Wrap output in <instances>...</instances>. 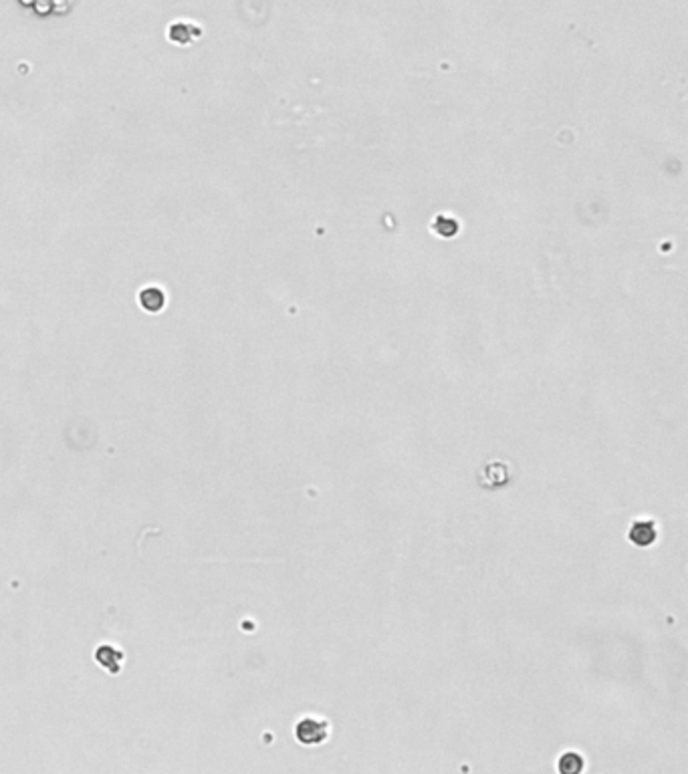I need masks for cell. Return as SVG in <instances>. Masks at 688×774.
Segmentation results:
<instances>
[{"instance_id": "6da1fadb", "label": "cell", "mask_w": 688, "mask_h": 774, "mask_svg": "<svg viewBox=\"0 0 688 774\" xmlns=\"http://www.w3.org/2000/svg\"><path fill=\"white\" fill-rule=\"evenodd\" d=\"M329 736V726L326 720L319 718H305L297 724V738L311 746V744H321Z\"/></svg>"}, {"instance_id": "7a4b0ae2", "label": "cell", "mask_w": 688, "mask_h": 774, "mask_svg": "<svg viewBox=\"0 0 688 774\" xmlns=\"http://www.w3.org/2000/svg\"><path fill=\"white\" fill-rule=\"evenodd\" d=\"M630 539L634 545L638 547H650L652 543L656 541V527L652 520H638L634 523V527L630 530Z\"/></svg>"}, {"instance_id": "3957f363", "label": "cell", "mask_w": 688, "mask_h": 774, "mask_svg": "<svg viewBox=\"0 0 688 774\" xmlns=\"http://www.w3.org/2000/svg\"><path fill=\"white\" fill-rule=\"evenodd\" d=\"M139 304L148 313H160L164 309V304H166V295L158 286H146L139 293Z\"/></svg>"}, {"instance_id": "277c9868", "label": "cell", "mask_w": 688, "mask_h": 774, "mask_svg": "<svg viewBox=\"0 0 688 774\" xmlns=\"http://www.w3.org/2000/svg\"><path fill=\"white\" fill-rule=\"evenodd\" d=\"M115 661L121 660V653L119 651H115L114 647H109V645H103L101 649H97V661L101 663V665H109V669L112 672H119V665L117 663H114Z\"/></svg>"}, {"instance_id": "5b68a950", "label": "cell", "mask_w": 688, "mask_h": 774, "mask_svg": "<svg viewBox=\"0 0 688 774\" xmlns=\"http://www.w3.org/2000/svg\"><path fill=\"white\" fill-rule=\"evenodd\" d=\"M583 768V760L579 754H565L559 760L561 774H579Z\"/></svg>"}, {"instance_id": "8992f818", "label": "cell", "mask_w": 688, "mask_h": 774, "mask_svg": "<svg viewBox=\"0 0 688 774\" xmlns=\"http://www.w3.org/2000/svg\"><path fill=\"white\" fill-rule=\"evenodd\" d=\"M170 37L176 42H188V26L186 24H174L170 29Z\"/></svg>"}]
</instances>
